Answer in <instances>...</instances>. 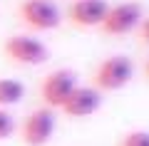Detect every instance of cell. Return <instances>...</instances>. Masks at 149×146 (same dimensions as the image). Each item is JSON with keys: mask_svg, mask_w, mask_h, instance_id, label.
<instances>
[{"mask_svg": "<svg viewBox=\"0 0 149 146\" xmlns=\"http://www.w3.org/2000/svg\"><path fill=\"white\" fill-rule=\"evenodd\" d=\"M3 52L10 62L22 64V67H37V64L47 62L50 52H47V45L37 40V37L30 35H13L5 40L3 45Z\"/></svg>", "mask_w": 149, "mask_h": 146, "instance_id": "cell-2", "label": "cell"}, {"mask_svg": "<svg viewBox=\"0 0 149 146\" xmlns=\"http://www.w3.org/2000/svg\"><path fill=\"white\" fill-rule=\"evenodd\" d=\"M119 146H149V131H142V129L129 131V134H124Z\"/></svg>", "mask_w": 149, "mask_h": 146, "instance_id": "cell-10", "label": "cell"}, {"mask_svg": "<svg viewBox=\"0 0 149 146\" xmlns=\"http://www.w3.org/2000/svg\"><path fill=\"white\" fill-rule=\"evenodd\" d=\"M13 134H15V119H13V114H8L5 109H0V141L10 139Z\"/></svg>", "mask_w": 149, "mask_h": 146, "instance_id": "cell-11", "label": "cell"}, {"mask_svg": "<svg viewBox=\"0 0 149 146\" xmlns=\"http://www.w3.org/2000/svg\"><path fill=\"white\" fill-rule=\"evenodd\" d=\"M107 0H74L67 10V17L74 27H100L107 15Z\"/></svg>", "mask_w": 149, "mask_h": 146, "instance_id": "cell-8", "label": "cell"}, {"mask_svg": "<svg viewBox=\"0 0 149 146\" xmlns=\"http://www.w3.org/2000/svg\"><path fill=\"white\" fill-rule=\"evenodd\" d=\"M52 134H55V111L47 107L30 111V116L20 129V139L25 146H45L50 144Z\"/></svg>", "mask_w": 149, "mask_h": 146, "instance_id": "cell-6", "label": "cell"}, {"mask_svg": "<svg viewBox=\"0 0 149 146\" xmlns=\"http://www.w3.org/2000/svg\"><path fill=\"white\" fill-rule=\"evenodd\" d=\"M100 107H102V92L100 89L80 87V84H77L60 109H62V114L72 116V119H82V116H92Z\"/></svg>", "mask_w": 149, "mask_h": 146, "instance_id": "cell-7", "label": "cell"}, {"mask_svg": "<svg viewBox=\"0 0 149 146\" xmlns=\"http://www.w3.org/2000/svg\"><path fill=\"white\" fill-rule=\"evenodd\" d=\"M142 22V5L139 3H117V5L107 8V15L102 20L100 30L104 35H127V32H134Z\"/></svg>", "mask_w": 149, "mask_h": 146, "instance_id": "cell-4", "label": "cell"}, {"mask_svg": "<svg viewBox=\"0 0 149 146\" xmlns=\"http://www.w3.org/2000/svg\"><path fill=\"white\" fill-rule=\"evenodd\" d=\"M144 74L149 77V60H147V64H144Z\"/></svg>", "mask_w": 149, "mask_h": 146, "instance_id": "cell-13", "label": "cell"}, {"mask_svg": "<svg viewBox=\"0 0 149 146\" xmlns=\"http://www.w3.org/2000/svg\"><path fill=\"white\" fill-rule=\"evenodd\" d=\"M25 97V84L17 82V79H0V109H8V107H15L17 102Z\"/></svg>", "mask_w": 149, "mask_h": 146, "instance_id": "cell-9", "label": "cell"}, {"mask_svg": "<svg viewBox=\"0 0 149 146\" xmlns=\"http://www.w3.org/2000/svg\"><path fill=\"white\" fill-rule=\"evenodd\" d=\"M17 15L27 27L40 32H50L62 22V12L52 0H25L17 8Z\"/></svg>", "mask_w": 149, "mask_h": 146, "instance_id": "cell-3", "label": "cell"}, {"mask_svg": "<svg viewBox=\"0 0 149 146\" xmlns=\"http://www.w3.org/2000/svg\"><path fill=\"white\" fill-rule=\"evenodd\" d=\"M137 35H139V40H142L144 45H149V17L139 22V27H137Z\"/></svg>", "mask_w": 149, "mask_h": 146, "instance_id": "cell-12", "label": "cell"}, {"mask_svg": "<svg viewBox=\"0 0 149 146\" xmlns=\"http://www.w3.org/2000/svg\"><path fill=\"white\" fill-rule=\"evenodd\" d=\"M134 77V62L124 55H112L104 62L97 64L95 77H92V87L100 92H117V89L127 87L129 79Z\"/></svg>", "mask_w": 149, "mask_h": 146, "instance_id": "cell-1", "label": "cell"}, {"mask_svg": "<svg viewBox=\"0 0 149 146\" xmlns=\"http://www.w3.org/2000/svg\"><path fill=\"white\" fill-rule=\"evenodd\" d=\"M74 87H77V77H74L72 69H55V72H50L42 79V84H40V97H42L45 107L55 111V109H60L65 104V99L72 94Z\"/></svg>", "mask_w": 149, "mask_h": 146, "instance_id": "cell-5", "label": "cell"}]
</instances>
